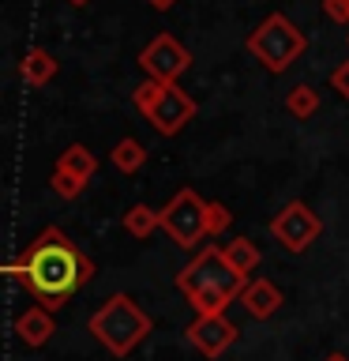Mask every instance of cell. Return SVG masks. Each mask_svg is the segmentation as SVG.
<instances>
[{
  "instance_id": "obj_10",
  "label": "cell",
  "mask_w": 349,
  "mask_h": 361,
  "mask_svg": "<svg viewBox=\"0 0 349 361\" xmlns=\"http://www.w3.org/2000/svg\"><path fill=\"white\" fill-rule=\"evenodd\" d=\"M241 305L248 309V316H255V320H270V316L281 309V290L270 279H252L241 293Z\"/></svg>"
},
{
  "instance_id": "obj_14",
  "label": "cell",
  "mask_w": 349,
  "mask_h": 361,
  "mask_svg": "<svg viewBox=\"0 0 349 361\" xmlns=\"http://www.w3.org/2000/svg\"><path fill=\"white\" fill-rule=\"evenodd\" d=\"M222 252H225V259H229L236 271H241V275H252V271L259 267V259H263L259 245L248 241V237H233V241H225Z\"/></svg>"
},
{
  "instance_id": "obj_6",
  "label": "cell",
  "mask_w": 349,
  "mask_h": 361,
  "mask_svg": "<svg viewBox=\"0 0 349 361\" xmlns=\"http://www.w3.org/2000/svg\"><path fill=\"white\" fill-rule=\"evenodd\" d=\"M162 230L173 237V245L196 248L210 237V203L196 188H180L162 207Z\"/></svg>"
},
{
  "instance_id": "obj_2",
  "label": "cell",
  "mask_w": 349,
  "mask_h": 361,
  "mask_svg": "<svg viewBox=\"0 0 349 361\" xmlns=\"http://www.w3.org/2000/svg\"><path fill=\"white\" fill-rule=\"evenodd\" d=\"M248 275H241L229 259H225L222 245H207L177 271V290L188 298L196 316L207 312H225L229 305L244 293Z\"/></svg>"
},
{
  "instance_id": "obj_17",
  "label": "cell",
  "mask_w": 349,
  "mask_h": 361,
  "mask_svg": "<svg viewBox=\"0 0 349 361\" xmlns=\"http://www.w3.org/2000/svg\"><path fill=\"white\" fill-rule=\"evenodd\" d=\"M109 158H113V166H117L120 173H139V169L146 166V147L128 135V140H120L117 147H113Z\"/></svg>"
},
{
  "instance_id": "obj_20",
  "label": "cell",
  "mask_w": 349,
  "mask_h": 361,
  "mask_svg": "<svg viewBox=\"0 0 349 361\" xmlns=\"http://www.w3.org/2000/svg\"><path fill=\"white\" fill-rule=\"evenodd\" d=\"M323 16L334 23H349V0H323Z\"/></svg>"
},
{
  "instance_id": "obj_18",
  "label": "cell",
  "mask_w": 349,
  "mask_h": 361,
  "mask_svg": "<svg viewBox=\"0 0 349 361\" xmlns=\"http://www.w3.org/2000/svg\"><path fill=\"white\" fill-rule=\"evenodd\" d=\"M83 188H87V180H79V177H72V173H64V169H53V192H56L61 200H75Z\"/></svg>"
},
{
  "instance_id": "obj_3",
  "label": "cell",
  "mask_w": 349,
  "mask_h": 361,
  "mask_svg": "<svg viewBox=\"0 0 349 361\" xmlns=\"http://www.w3.org/2000/svg\"><path fill=\"white\" fill-rule=\"evenodd\" d=\"M151 316H146L139 305H135L128 293H113V298L101 305V309L90 316L87 331L98 338L101 346L109 350V354L117 357H128L135 346L143 343L146 335H151Z\"/></svg>"
},
{
  "instance_id": "obj_1",
  "label": "cell",
  "mask_w": 349,
  "mask_h": 361,
  "mask_svg": "<svg viewBox=\"0 0 349 361\" xmlns=\"http://www.w3.org/2000/svg\"><path fill=\"white\" fill-rule=\"evenodd\" d=\"M4 275L23 282L34 301L56 312L75 290H83L90 282L94 264L68 241V233H61L56 226H45L15 259H8Z\"/></svg>"
},
{
  "instance_id": "obj_21",
  "label": "cell",
  "mask_w": 349,
  "mask_h": 361,
  "mask_svg": "<svg viewBox=\"0 0 349 361\" xmlns=\"http://www.w3.org/2000/svg\"><path fill=\"white\" fill-rule=\"evenodd\" d=\"M331 87H334L342 98H349V61H345V64H338L334 72H331Z\"/></svg>"
},
{
  "instance_id": "obj_12",
  "label": "cell",
  "mask_w": 349,
  "mask_h": 361,
  "mask_svg": "<svg viewBox=\"0 0 349 361\" xmlns=\"http://www.w3.org/2000/svg\"><path fill=\"white\" fill-rule=\"evenodd\" d=\"M19 75L27 79L30 87H45L56 75V56L49 49H42V45H34V49L19 61Z\"/></svg>"
},
{
  "instance_id": "obj_23",
  "label": "cell",
  "mask_w": 349,
  "mask_h": 361,
  "mask_svg": "<svg viewBox=\"0 0 349 361\" xmlns=\"http://www.w3.org/2000/svg\"><path fill=\"white\" fill-rule=\"evenodd\" d=\"M323 361H349V357H345V354H326Z\"/></svg>"
},
{
  "instance_id": "obj_5",
  "label": "cell",
  "mask_w": 349,
  "mask_h": 361,
  "mask_svg": "<svg viewBox=\"0 0 349 361\" xmlns=\"http://www.w3.org/2000/svg\"><path fill=\"white\" fill-rule=\"evenodd\" d=\"M248 49H252V56H255L263 68H270V72H286V68L297 61L304 49H308V38H304V34L293 27V23L281 16V11H274V16H267V19L252 30Z\"/></svg>"
},
{
  "instance_id": "obj_22",
  "label": "cell",
  "mask_w": 349,
  "mask_h": 361,
  "mask_svg": "<svg viewBox=\"0 0 349 361\" xmlns=\"http://www.w3.org/2000/svg\"><path fill=\"white\" fill-rule=\"evenodd\" d=\"M146 4H151L154 11H169V8H173V4H177V0H146Z\"/></svg>"
},
{
  "instance_id": "obj_8",
  "label": "cell",
  "mask_w": 349,
  "mask_h": 361,
  "mask_svg": "<svg viewBox=\"0 0 349 361\" xmlns=\"http://www.w3.org/2000/svg\"><path fill=\"white\" fill-rule=\"evenodd\" d=\"M188 64H191V53L173 38V34H158V38L139 53V68L151 79H158V83H177V79L188 72Z\"/></svg>"
},
{
  "instance_id": "obj_13",
  "label": "cell",
  "mask_w": 349,
  "mask_h": 361,
  "mask_svg": "<svg viewBox=\"0 0 349 361\" xmlns=\"http://www.w3.org/2000/svg\"><path fill=\"white\" fill-rule=\"evenodd\" d=\"M124 230L132 237H139V241H151V233L162 230V211L146 207V203H135V207L124 211Z\"/></svg>"
},
{
  "instance_id": "obj_11",
  "label": "cell",
  "mask_w": 349,
  "mask_h": 361,
  "mask_svg": "<svg viewBox=\"0 0 349 361\" xmlns=\"http://www.w3.org/2000/svg\"><path fill=\"white\" fill-rule=\"evenodd\" d=\"M53 312L45 309V305H30L27 312L15 320V335H19V343H27V346H45L53 338Z\"/></svg>"
},
{
  "instance_id": "obj_19",
  "label": "cell",
  "mask_w": 349,
  "mask_h": 361,
  "mask_svg": "<svg viewBox=\"0 0 349 361\" xmlns=\"http://www.w3.org/2000/svg\"><path fill=\"white\" fill-rule=\"evenodd\" d=\"M233 226V211L225 207V203H218V200H210V237H218V233H225Z\"/></svg>"
},
{
  "instance_id": "obj_4",
  "label": "cell",
  "mask_w": 349,
  "mask_h": 361,
  "mask_svg": "<svg viewBox=\"0 0 349 361\" xmlns=\"http://www.w3.org/2000/svg\"><path fill=\"white\" fill-rule=\"evenodd\" d=\"M132 102H135V109H139L162 135H177L191 117H196V102H191L177 83H158V79H146L143 87H135Z\"/></svg>"
},
{
  "instance_id": "obj_7",
  "label": "cell",
  "mask_w": 349,
  "mask_h": 361,
  "mask_svg": "<svg viewBox=\"0 0 349 361\" xmlns=\"http://www.w3.org/2000/svg\"><path fill=\"white\" fill-rule=\"evenodd\" d=\"M319 233H323L319 214H315L308 203H300V200L286 203V207L270 219V237H274L286 252H304V248H312V241Z\"/></svg>"
},
{
  "instance_id": "obj_9",
  "label": "cell",
  "mask_w": 349,
  "mask_h": 361,
  "mask_svg": "<svg viewBox=\"0 0 349 361\" xmlns=\"http://www.w3.org/2000/svg\"><path fill=\"white\" fill-rule=\"evenodd\" d=\"M233 338H236V327L229 324L225 312H207V316H196L188 324V343L207 357H222L233 346Z\"/></svg>"
},
{
  "instance_id": "obj_15",
  "label": "cell",
  "mask_w": 349,
  "mask_h": 361,
  "mask_svg": "<svg viewBox=\"0 0 349 361\" xmlns=\"http://www.w3.org/2000/svg\"><path fill=\"white\" fill-rule=\"evenodd\" d=\"M56 169H64V173H72V177H79V180H90V177H94V169H98V158L90 154L83 143H72V147L61 154Z\"/></svg>"
},
{
  "instance_id": "obj_16",
  "label": "cell",
  "mask_w": 349,
  "mask_h": 361,
  "mask_svg": "<svg viewBox=\"0 0 349 361\" xmlns=\"http://www.w3.org/2000/svg\"><path fill=\"white\" fill-rule=\"evenodd\" d=\"M286 109H289L297 121H308V117H315V113H319V90L308 87V83L289 87V94H286Z\"/></svg>"
},
{
  "instance_id": "obj_24",
  "label": "cell",
  "mask_w": 349,
  "mask_h": 361,
  "mask_svg": "<svg viewBox=\"0 0 349 361\" xmlns=\"http://www.w3.org/2000/svg\"><path fill=\"white\" fill-rule=\"evenodd\" d=\"M68 4H75V8H79V4H87V0H68Z\"/></svg>"
}]
</instances>
